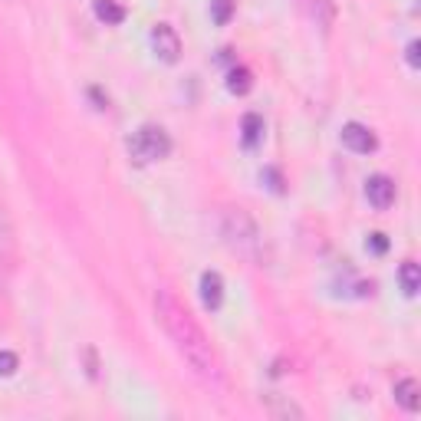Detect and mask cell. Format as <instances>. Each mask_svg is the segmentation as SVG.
<instances>
[{"mask_svg":"<svg viewBox=\"0 0 421 421\" xmlns=\"http://www.w3.org/2000/svg\"><path fill=\"white\" fill-rule=\"evenodd\" d=\"M263 178L270 182V188H273V191H283V184H280V174L273 172V168H267V172H263Z\"/></svg>","mask_w":421,"mask_h":421,"instance_id":"18","label":"cell"},{"mask_svg":"<svg viewBox=\"0 0 421 421\" xmlns=\"http://www.w3.org/2000/svg\"><path fill=\"white\" fill-rule=\"evenodd\" d=\"M300 10L313 20L316 27H333V20H336V4L333 0H300Z\"/></svg>","mask_w":421,"mask_h":421,"instance_id":"8","label":"cell"},{"mask_svg":"<svg viewBox=\"0 0 421 421\" xmlns=\"http://www.w3.org/2000/svg\"><path fill=\"white\" fill-rule=\"evenodd\" d=\"M152 47L165 63H174V59L182 57V37H178L174 27H168V23H158V27L152 30Z\"/></svg>","mask_w":421,"mask_h":421,"instance_id":"5","label":"cell"},{"mask_svg":"<svg viewBox=\"0 0 421 421\" xmlns=\"http://www.w3.org/2000/svg\"><path fill=\"white\" fill-rule=\"evenodd\" d=\"M210 17H214V23L224 27L234 17V0H210Z\"/></svg>","mask_w":421,"mask_h":421,"instance_id":"14","label":"cell"},{"mask_svg":"<svg viewBox=\"0 0 421 421\" xmlns=\"http://www.w3.org/2000/svg\"><path fill=\"white\" fill-rule=\"evenodd\" d=\"M250 86H254V76H250V69L234 66V69L227 73V89L234 93V96H247Z\"/></svg>","mask_w":421,"mask_h":421,"instance_id":"10","label":"cell"},{"mask_svg":"<svg viewBox=\"0 0 421 421\" xmlns=\"http://www.w3.org/2000/svg\"><path fill=\"white\" fill-rule=\"evenodd\" d=\"M395 402L402 405L405 412H418L421 408V389L415 379H402V382H395Z\"/></svg>","mask_w":421,"mask_h":421,"instance_id":"9","label":"cell"},{"mask_svg":"<svg viewBox=\"0 0 421 421\" xmlns=\"http://www.w3.org/2000/svg\"><path fill=\"white\" fill-rule=\"evenodd\" d=\"M369 250L372 254H385L389 250V237L385 234H369Z\"/></svg>","mask_w":421,"mask_h":421,"instance_id":"16","label":"cell"},{"mask_svg":"<svg viewBox=\"0 0 421 421\" xmlns=\"http://www.w3.org/2000/svg\"><path fill=\"white\" fill-rule=\"evenodd\" d=\"M155 313L162 319L165 333L172 336L174 349L182 352V359L191 365V372L208 385H220V362H218V352L210 349L208 336L204 329L191 319V313L174 300V293L168 290H158L155 293Z\"/></svg>","mask_w":421,"mask_h":421,"instance_id":"1","label":"cell"},{"mask_svg":"<svg viewBox=\"0 0 421 421\" xmlns=\"http://www.w3.org/2000/svg\"><path fill=\"white\" fill-rule=\"evenodd\" d=\"M168 152H172V138H168L165 129H158V125H142V129L129 138V155H132L138 165L158 162V158H165Z\"/></svg>","mask_w":421,"mask_h":421,"instance_id":"3","label":"cell"},{"mask_svg":"<svg viewBox=\"0 0 421 421\" xmlns=\"http://www.w3.org/2000/svg\"><path fill=\"white\" fill-rule=\"evenodd\" d=\"M398 280H402V290H405V297H415L421 290V273H418V263H402V270H398Z\"/></svg>","mask_w":421,"mask_h":421,"instance_id":"13","label":"cell"},{"mask_svg":"<svg viewBox=\"0 0 421 421\" xmlns=\"http://www.w3.org/2000/svg\"><path fill=\"white\" fill-rule=\"evenodd\" d=\"M240 132H244V142L247 145H257L263 138V119L257 112H247L240 119Z\"/></svg>","mask_w":421,"mask_h":421,"instance_id":"12","label":"cell"},{"mask_svg":"<svg viewBox=\"0 0 421 421\" xmlns=\"http://www.w3.org/2000/svg\"><path fill=\"white\" fill-rule=\"evenodd\" d=\"M405 59H408V66H418L421 59H418V40H412L408 43V49H405Z\"/></svg>","mask_w":421,"mask_h":421,"instance_id":"17","label":"cell"},{"mask_svg":"<svg viewBox=\"0 0 421 421\" xmlns=\"http://www.w3.org/2000/svg\"><path fill=\"white\" fill-rule=\"evenodd\" d=\"M343 145L345 148H352V152L359 155H369L379 148V138L372 135V129L362 122H345L343 125Z\"/></svg>","mask_w":421,"mask_h":421,"instance_id":"4","label":"cell"},{"mask_svg":"<svg viewBox=\"0 0 421 421\" xmlns=\"http://www.w3.org/2000/svg\"><path fill=\"white\" fill-rule=\"evenodd\" d=\"M96 17L102 20V23H109V27H115V23L125 20V7L115 4V0H96Z\"/></svg>","mask_w":421,"mask_h":421,"instance_id":"11","label":"cell"},{"mask_svg":"<svg viewBox=\"0 0 421 421\" xmlns=\"http://www.w3.org/2000/svg\"><path fill=\"white\" fill-rule=\"evenodd\" d=\"M365 198H369V204L379 210L392 208L395 201V182L389 178V174H372L369 182H365Z\"/></svg>","mask_w":421,"mask_h":421,"instance_id":"6","label":"cell"},{"mask_svg":"<svg viewBox=\"0 0 421 421\" xmlns=\"http://www.w3.org/2000/svg\"><path fill=\"white\" fill-rule=\"evenodd\" d=\"M220 234H224V240H227L230 250H237V254H244V257H254L257 254V244H260V230L257 224H254V218H250L247 210H227L224 214V227H220Z\"/></svg>","mask_w":421,"mask_h":421,"instance_id":"2","label":"cell"},{"mask_svg":"<svg viewBox=\"0 0 421 421\" xmlns=\"http://www.w3.org/2000/svg\"><path fill=\"white\" fill-rule=\"evenodd\" d=\"M201 303L210 313H218L220 303H224V280H220V273H214V270H208L201 277Z\"/></svg>","mask_w":421,"mask_h":421,"instance_id":"7","label":"cell"},{"mask_svg":"<svg viewBox=\"0 0 421 421\" xmlns=\"http://www.w3.org/2000/svg\"><path fill=\"white\" fill-rule=\"evenodd\" d=\"M17 365H20L17 355L7 352V349H0V375H13L17 372Z\"/></svg>","mask_w":421,"mask_h":421,"instance_id":"15","label":"cell"}]
</instances>
